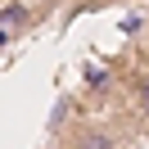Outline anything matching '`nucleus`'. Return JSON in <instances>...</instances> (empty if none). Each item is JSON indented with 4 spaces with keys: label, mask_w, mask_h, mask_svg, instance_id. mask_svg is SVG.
<instances>
[{
    "label": "nucleus",
    "mask_w": 149,
    "mask_h": 149,
    "mask_svg": "<svg viewBox=\"0 0 149 149\" xmlns=\"http://www.w3.org/2000/svg\"><path fill=\"white\" fill-rule=\"evenodd\" d=\"M72 149H122V140L113 131H100V127H77L72 131Z\"/></svg>",
    "instance_id": "f257e3e1"
},
{
    "label": "nucleus",
    "mask_w": 149,
    "mask_h": 149,
    "mask_svg": "<svg viewBox=\"0 0 149 149\" xmlns=\"http://www.w3.org/2000/svg\"><path fill=\"white\" fill-rule=\"evenodd\" d=\"M140 113H145V118H149V77H145V81H140Z\"/></svg>",
    "instance_id": "f03ea898"
}]
</instances>
